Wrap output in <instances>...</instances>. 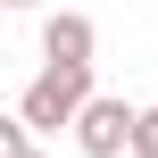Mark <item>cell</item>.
<instances>
[{
  "label": "cell",
  "mask_w": 158,
  "mask_h": 158,
  "mask_svg": "<svg viewBox=\"0 0 158 158\" xmlns=\"http://www.w3.org/2000/svg\"><path fill=\"white\" fill-rule=\"evenodd\" d=\"M92 92V67H67V58H50L25 92H17V117H25V133H58L67 117H75V100Z\"/></svg>",
  "instance_id": "obj_1"
},
{
  "label": "cell",
  "mask_w": 158,
  "mask_h": 158,
  "mask_svg": "<svg viewBox=\"0 0 158 158\" xmlns=\"http://www.w3.org/2000/svg\"><path fill=\"white\" fill-rule=\"evenodd\" d=\"M67 125H75V150L83 158H117L125 142H133V108H125L117 92H83Z\"/></svg>",
  "instance_id": "obj_2"
},
{
  "label": "cell",
  "mask_w": 158,
  "mask_h": 158,
  "mask_svg": "<svg viewBox=\"0 0 158 158\" xmlns=\"http://www.w3.org/2000/svg\"><path fill=\"white\" fill-rule=\"evenodd\" d=\"M92 50H100V33H92V17H83V8H58V17H42V58L92 67Z\"/></svg>",
  "instance_id": "obj_3"
},
{
  "label": "cell",
  "mask_w": 158,
  "mask_h": 158,
  "mask_svg": "<svg viewBox=\"0 0 158 158\" xmlns=\"http://www.w3.org/2000/svg\"><path fill=\"white\" fill-rule=\"evenodd\" d=\"M125 150L158 158V100H150V108H133V142H125Z\"/></svg>",
  "instance_id": "obj_4"
},
{
  "label": "cell",
  "mask_w": 158,
  "mask_h": 158,
  "mask_svg": "<svg viewBox=\"0 0 158 158\" xmlns=\"http://www.w3.org/2000/svg\"><path fill=\"white\" fill-rule=\"evenodd\" d=\"M33 150V133H25V117H0V158H25Z\"/></svg>",
  "instance_id": "obj_5"
},
{
  "label": "cell",
  "mask_w": 158,
  "mask_h": 158,
  "mask_svg": "<svg viewBox=\"0 0 158 158\" xmlns=\"http://www.w3.org/2000/svg\"><path fill=\"white\" fill-rule=\"evenodd\" d=\"M0 8H42V0H0Z\"/></svg>",
  "instance_id": "obj_6"
},
{
  "label": "cell",
  "mask_w": 158,
  "mask_h": 158,
  "mask_svg": "<svg viewBox=\"0 0 158 158\" xmlns=\"http://www.w3.org/2000/svg\"><path fill=\"white\" fill-rule=\"evenodd\" d=\"M25 158H50V150H25Z\"/></svg>",
  "instance_id": "obj_7"
},
{
  "label": "cell",
  "mask_w": 158,
  "mask_h": 158,
  "mask_svg": "<svg viewBox=\"0 0 158 158\" xmlns=\"http://www.w3.org/2000/svg\"><path fill=\"white\" fill-rule=\"evenodd\" d=\"M117 158H142V150H117Z\"/></svg>",
  "instance_id": "obj_8"
},
{
  "label": "cell",
  "mask_w": 158,
  "mask_h": 158,
  "mask_svg": "<svg viewBox=\"0 0 158 158\" xmlns=\"http://www.w3.org/2000/svg\"><path fill=\"white\" fill-rule=\"evenodd\" d=\"M0 25H8V8H0Z\"/></svg>",
  "instance_id": "obj_9"
}]
</instances>
